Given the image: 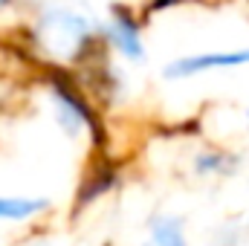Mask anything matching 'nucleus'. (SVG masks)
I'll list each match as a JSON object with an SVG mask.
<instances>
[{"label": "nucleus", "instance_id": "nucleus-1", "mask_svg": "<svg viewBox=\"0 0 249 246\" xmlns=\"http://www.w3.org/2000/svg\"><path fill=\"white\" fill-rule=\"evenodd\" d=\"M26 32L32 50L50 67L75 70L90 61L99 50H105L102 20L72 3L44 0L35 9V18L26 26Z\"/></svg>", "mask_w": 249, "mask_h": 246}, {"label": "nucleus", "instance_id": "nucleus-2", "mask_svg": "<svg viewBox=\"0 0 249 246\" xmlns=\"http://www.w3.org/2000/svg\"><path fill=\"white\" fill-rule=\"evenodd\" d=\"M44 81L50 90V105L55 124L70 142L90 136L96 154L107 151V124L99 113V102L84 90L78 75L70 67H44Z\"/></svg>", "mask_w": 249, "mask_h": 246}, {"label": "nucleus", "instance_id": "nucleus-3", "mask_svg": "<svg viewBox=\"0 0 249 246\" xmlns=\"http://www.w3.org/2000/svg\"><path fill=\"white\" fill-rule=\"evenodd\" d=\"M102 41L110 55L124 64H145L148 47H145V15L139 6L110 0L107 15L102 18Z\"/></svg>", "mask_w": 249, "mask_h": 246}, {"label": "nucleus", "instance_id": "nucleus-4", "mask_svg": "<svg viewBox=\"0 0 249 246\" xmlns=\"http://www.w3.org/2000/svg\"><path fill=\"white\" fill-rule=\"evenodd\" d=\"M249 67V47L241 50H206V53H188L162 67L165 81H188L209 72H229Z\"/></svg>", "mask_w": 249, "mask_h": 246}, {"label": "nucleus", "instance_id": "nucleus-5", "mask_svg": "<svg viewBox=\"0 0 249 246\" xmlns=\"http://www.w3.org/2000/svg\"><path fill=\"white\" fill-rule=\"evenodd\" d=\"M53 211V200L35 194H0V223L26 226Z\"/></svg>", "mask_w": 249, "mask_h": 246}, {"label": "nucleus", "instance_id": "nucleus-6", "mask_svg": "<svg viewBox=\"0 0 249 246\" xmlns=\"http://www.w3.org/2000/svg\"><path fill=\"white\" fill-rule=\"evenodd\" d=\"M139 246H188L186 238V220L180 214H168V211H157L148 226H145V238Z\"/></svg>", "mask_w": 249, "mask_h": 246}, {"label": "nucleus", "instance_id": "nucleus-7", "mask_svg": "<svg viewBox=\"0 0 249 246\" xmlns=\"http://www.w3.org/2000/svg\"><path fill=\"white\" fill-rule=\"evenodd\" d=\"M119 185V168L113 162H105V165H93V171L84 177V183L78 185V194H75V211H81L84 206L96 203L99 197H105L107 191H113Z\"/></svg>", "mask_w": 249, "mask_h": 246}, {"label": "nucleus", "instance_id": "nucleus-8", "mask_svg": "<svg viewBox=\"0 0 249 246\" xmlns=\"http://www.w3.org/2000/svg\"><path fill=\"white\" fill-rule=\"evenodd\" d=\"M235 165H238V159L223 148H203L191 159V171L197 177H226L235 171Z\"/></svg>", "mask_w": 249, "mask_h": 246}, {"label": "nucleus", "instance_id": "nucleus-9", "mask_svg": "<svg viewBox=\"0 0 249 246\" xmlns=\"http://www.w3.org/2000/svg\"><path fill=\"white\" fill-rule=\"evenodd\" d=\"M20 3H26V0H0V15L12 12V9H15V6H20Z\"/></svg>", "mask_w": 249, "mask_h": 246}, {"label": "nucleus", "instance_id": "nucleus-10", "mask_svg": "<svg viewBox=\"0 0 249 246\" xmlns=\"http://www.w3.org/2000/svg\"><path fill=\"white\" fill-rule=\"evenodd\" d=\"M247 124H249V110H247Z\"/></svg>", "mask_w": 249, "mask_h": 246}]
</instances>
